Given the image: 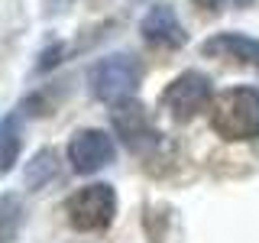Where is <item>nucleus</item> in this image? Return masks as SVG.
Listing matches in <instances>:
<instances>
[{
    "label": "nucleus",
    "instance_id": "obj_10",
    "mask_svg": "<svg viewBox=\"0 0 259 243\" xmlns=\"http://www.w3.org/2000/svg\"><path fill=\"white\" fill-rule=\"evenodd\" d=\"M26 221V205L16 191H4L0 194V243H13L23 230Z\"/></svg>",
    "mask_w": 259,
    "mask_h": 243
},
{
    "label": "nucleus",
    "instance_id": "obj_5",
    "mask_svg": "<svg viewBox=\"0 0 259 243\" xmlns=\"http://www.w3.org/2000/svg\"><path fill=\"white\" fill-rule=\"evenodd\" d=\"M110 127H113V133L126 143V149L143 152V156L162 143V133L156 130V124H152L149 110H146L140 101H133V97L110 104Z\"/></svg>",
    "mask_w": 259,
    "mask_h": 243
},
{
    "label": "nucleus",
    "instance_id": "obj_9",
    "mask_svg": "<svg viewBox=\"0 0 259 243\" xmlns=\"http://www.w3.org/2000/svg\"><path fill=\"white\" fill-rule=\"evenodd\" d=\"M59 178V152L55 149H39L36 156L26 162V172H23V182H26L29 191H42L49 182Z\"/></svg>",
    "mask_w": 259,
    "mask_h": 243
},
{
    "label": "nucleus",
    "instance_id": "obj_2",
    "mask_svg": "<svg viewBox=\"0 0 259 243\" xmlns=\"http://www.w3.org/2000/svg\"><path fill=\"white\" fill-rule=\"evenodd\" d=\"M140 81H143V62L130 52H113L107 59H97L88 71L91 94L104 104H117L133 97L140 91Z\"/></svg>",
    "mask_w": 259,
    "mask_h": 243
},
{
    "label": "nucleus",
    "instance_id": "obj_13",
    "mask_svg": "<svg viewBox=\"0 0 259 243\" xmlns=\"http://www.w3.org/2000/svg\"><path fill=\"white\" fill-rule=\"evenodd\" d=\"M62 55H65V46H62V43L49 46L46 52L39 55V65H36V71H49V68H55V65L62 62Z\"/></svg>",
    "mask_w": 259,
    "mask_h": 243
},
{
    "label": "nucleus",
    "instance_id": "obj_8",
    "mask_svg": "<svg viewBox=\"0 0 259 243\" xmlns=\"http://www.w3.org/2000/svg\"><path fill=\"white\" fill-rule=\"evenodd\" d=\"M201 52L207 59H224V62L259 68V39L243 36V32H214L210 39L201 43Z\"/></svg>",
    "mask_w": 259,
    "mask_h": 243
},
{
    "label": "nucleus",
    "instance_id": "obj_4",
    "mask_svg": "<svg viewBox=\"0 0 259 243\" xmlns=\"http://www.w3.org/2000/svg\"><path fill=\"white\" fill-rule=\"evenodd\" d=\"M210 101H214V85H210V78L204 71H194V68L172 78L165 85V91L159 94V107L165 110L175 124L194 120L201 110L210 107Z\"/></svg>",
    "mask_w": 259,
    "mask_h": 243
},
{
    "label": "nucleus",
    "instance_id": "obj_12",
    "mask_svg": "<svg viewBox=\"0 0 259 243\" xmlns=\"http://www.w3.org/2000/svg\"><path fill=\"white\" fill-rule=\"evenodd\" d=\"M194 7H198L201 13H221L227 7H237V10H246V7H253L256 0H191Z\"/></svg>",
    "mask_w": 259,
    "mask_h": 243
},
{
    "label": "nucleus",
    "instance_id": "obj_11",
    "mask_svg": "<svg viewBox=\"0 0 259 243\" xmlns=\"http://www.w3.org/2000/svg\"><path fill=\"white\" fill-rule=\"evenodd\" d=\"M23 149V130H20V113H10L0 120V175H7L16 166Z\"/></svg>",
    "mask_w": 259,
    "mask_h": 243
},
{
    "label": "nucleus",
    "instance_id": "obj_7",
    "mask_svg": "<svg viewBox=\"0 0 259 243\" xmlns=\"http://www.w3.org/2000/svg\"><path fill=\"white\" fill-rule=\"evenodd\" d=\"M140 32H143V39L152 49H182L185 43H188V32H185L182 20L175 16V10L168 4L152 7V10L143 16Z\"/></svg>",
    "mask_w": 259,
    "mask_h": 243
},
{
    "label": "nucleus",
    "instance_id": "obj_6",
    "mask_svg": "<svg viewBox=\"0 0 259 243\" xmlns=\"http://www.w3.org/2000/svg\"><path fill=\"white\" fill-rule=\"evenodd\" d=\"M113 156H117V146H113V136L107 130H78L75 136L68 140V162L78 175H94L101 172L104 166H110Z\"/></svg>",
    "mask_w": 259,
    "mask_h": 243
},
{
    "label": "nucleus",
    "instance_id": "obj_1",
    "mask_svg": "<svg viewBox=\"0 0 259 243\" xmlns=\"http://www.w3.org/2000/svg\"><path fill=\"white\" fill-rule=\"evenodd\" d=\"M210 130L227 143L259 140V91L256 88H227L210 101Z\"/></svg>",
    "mask_w": 259,
    "mask_h": 243
},
{
    "label": "nucleus",
    "instance_id": "obj_3",
    "mask_svg": "<svg viewBox=\"0 0 259 243\" xmlns=\"http://www.w3.org/2000/svg\"><path fill=\"white\" fill-rule=\"evenodd\" d=\"M65 217L68 224L81 233H97L107 230L117 217V191L104 182L84 185L65 198Z\"/></svg>",
    "mask_w": 259,
    "mask_h": 243
}]
</instances>
